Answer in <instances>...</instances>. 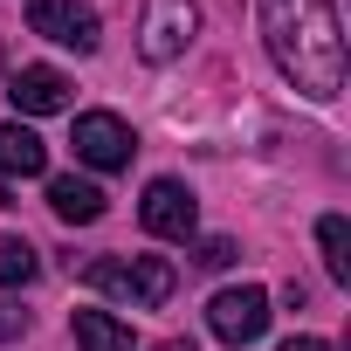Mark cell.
Here are the masks:
<instances>
[{
	"label": "cell",
	"instance_id": "obj_16",
	"mask_svg": "<svg viewBox=\"0 0 351 351\" xmlns=\"http://www.w3.org/2000/svg\"><path fill=\"white\" fill-rule=\"evenodd\" d=\"M0 337H21V310H0Z\"/></svg>",
	"mask_w": 351,
	"mask_h": 351
},
{
	"label": "cell",
	"instance_id": "obj_3",
	"mask_svg": "<svg viewBox=\"0 0 351 351\" xmlns=\"http://www.w3.org/2000/svg\"><path fill=\"white\" fill-rule=\"evenodd\" d=\"M193 35H200V8H193V0H145V21H138V56H145L152 69L180 62V56L193 49Z\"/></svg>",
	"mask_w": 351,
	"mask_h": 351
},
{
	"label": "cell",
	"instance_id": "obj_7",
	"mask_svg": "<svg viewBox=\"0 0 351 351\" xmlns=\"http://www.w3.org/2000/svg\"><path fill=\"white\" fill-rule=\"evenodd\" d=\"M207 324H214L221 344H255V337L269 330V289H255V282L221 289V296L207 303Z\"/></svg>",
	"mask_w": 351,
	"mask_h": 351
},
{
	"label": "cell",
	"instance_id": "obj_10",
	"mask_svg": "<svg viewBox=\"0 0 351 351\" xmlns=\"http://www.w3.org/2000/svg\"><path fill=\"white\" fill-rule=\"evenodd\" d=\"M49 207H56V221L90 228V221H104V186L76 180V172H56V180H49Z\"/></svg>",
	"mask_w": 351,
	"mask_h": 351
},
{
	"label": "cell",
	"instance_id": "obj_15",
	"mask_svg": "<svg viewBox=\"0 0 351 351\" xmlns=\"http://www.w3.org/2000/svg\"><path fill=\"white\" fill-rule=\"evenodd\" d=\"M282 351H337V344H324V337H289Z\"/></svg>",
	"mask_w": 351,
	"mask_h": 351
},
{
	"label": "cell",
	"instance_id": "obj_13",
	"mask_svg": "<svg viewBox=\"0 0 351 351\" xmlns=\"http://www.w3.org/2000/svg\"><path fill=\"white\" fill-rule=\"evenodd\" d=\"M42 276V255L21 241V234H0V282H8V289H28Z\"/></svg>",
	"mask_w": 351,
	"mask_h": 351
},
{
	"label": "cell",
	"instance_id": "obj_9",
	"mask_svg": "<svg viewBox=\"0 0 351 351\" xmlns=\"http://www.w3.org/2000/svg\"><path fill=\"white\" fill-rule=\"evenodd\" d=\"M49 172V145L14 117V124H0V180H42Z\"/></svg>",
	"mask_w": 351,
	"mask_h": 351
},
{
	"label": "cell",
	"instance_id": "obj_1",
	"mask_svg": "<svg viewBox=\"0 0 351 351\" xmlns=\"http://www.w3.org/2000/svg\"><path fill=\"white\" fill-rule=\"evenodd\" d=\"M262 42L276 56V69L330 104L344 90V21H337V0H262Z\"/></svg>",
	"mask_w": 351,
	"mask_h": 351
},
{
	"label": "cell",
	"instance_id": "obj_17",
	"mask_svg": "<svg viewBox=\"0 0 351 351\" xmlns=\"http://www.w3.org/2000/svg\"><path fill=\"white\" fill-rule=\"evenodd\" d=\"M152 351H193V337H165V344H152Z\"/></svg>",
	"mask_w": 351,
	"mask_h": 351
},
{
	"label": "cell",
	"instance_id": "obj_4",
	"mask_svg": "<svg viewBox=\"0 0 351 351\" xmlns=\"http://www.w3.org/2000/svg\"><path fill=\"white\" fill-rule=\"evenodd\" d=\"M131 152H138V131H131L117 110H83V117H76V158H83L90 172H124Z\"/></svg>",
	"mask_w": 351,
	"mask_h": 351
},
{
	"label": "cell",
	"instance_id": "obj_6",
	"mask_svg": "<svg viewBox=\"0 0 351 351\" xmlns=\"http://www.w3.org/2000/svg\"><path fill=\"white\" fill-rule=\"evenodd\" d=\"M28 28L42 42H56V49H76V56H90L104 42V28H97V14L83 0H28Z\"/></svg>",
	"mask_w": 351,
	"mask_h": 351
},
{
	"label": "cell",
	"instance_id": "obj_2",
	"mask_svg": "<svg viewBox=\"0 0 351 351\" xmlns=\"http://www.w3.org/2000/svg\"><path fill=\"white\" fill-rule=\"evenodd\" d=\"M83 282H90L97 296L131 303V310H158L172 289H180V269H172L165 255H104V262L83 269Z\"/></svg>",
	"mask_w": 351,
	"mask_h": 351
},
{
	"label": "cell",
	"instance_id": "obj_18",
	"mask_svg": "<svg viewBox=\"0 0 351 351\" xmlns=\"http://www.w3.org/2000/svg\"><path fill=\"white\" fill-rule=\"evenodd\" d=\"M0 207H8V180H0Z\"/></svg>",
	"mask_w": 351,
	"mask_h": 351
},
{
	"label": "cell",
	"instance_id": "obj_12",
	"mask_svg": "<svg viewBox=\"0 0 351 351\" xmlns=\"http://www.w3.org/2000/svg\"><path fill=\"white\" fill-rule=\"evenodd\" d=\"M317 248H324L330 282H351V221H344V214H324V221H317Z\"/></svg>",
	"mask_w": 351,
	"mask_h": 351
},
{
	"label": "cell",
	"instance_id": "obj_11",
	"mask_svg": "<svg viewBox=\"0 0 351 351\" xmlns=\"http://www.w3.org/2000/svg\"><path fill=\"white\" fill-rule=\"evenodd\" d=\"M76 351H138L131 324H117L110 310H76Z\"/></svg>",
	"mask_w": 351,
	"mask_h": 351
},
{
	"label": "cell",
	"instance_id": "obj_14",
	"mask_svg": "<svg viewBox=\"0 0 351 351\" xmlns=\"http://www.w3.org/2000/svg\"><path fill=\"white\" fill-rule=\"evenodd\" d=\"M193 262H200V269H228V262H234V241H228V234H207V241L193 248Z\"/></svg>",
	"mask_w": 351,
	"mask_h": 351
},
{
	"label": "cell",
	"instance_id": "obj_8",
	"mask_svg": "<svg viewBox=\"0 0 351 351\" xmlns=\"http://www.w3.org/2000/svg\"><path fill=\"white\" fill-rule=\"evenodd\" d=\"M8 97H14L21 117H56V110H69V76L49 69V62H28V69H14Z\"/></svg>",
	"mask_w": 351,
	"mask_h": 351
},
{
	"label": "cell",
	"instance_id": "obj_5",
	"mask_svg": "<svg viewBox=\"0 0 351 351\" xmlns=\"http://www.w3.org/2000/svg\"><path fill=\"white\" fill-rule=\"evenodd\" d=\"M138 221H145V234H158V241H193L200 200H193L186 180H152L145 200H138Z\"/></svg>",
	"mask_w": 351,
	"mask_h": 351
}]
</instances>
